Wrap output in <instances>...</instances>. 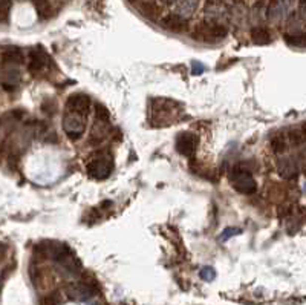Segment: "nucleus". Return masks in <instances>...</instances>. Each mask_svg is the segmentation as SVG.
<instances>
[{
	"mask_svg": "<svg viewBox=\"0 0 306 305\" xmlns=\"http://www.w3.org/2000/svg\"><path fill=\"white\" fill-rule=\"evenodd\" d=\"M178 114V106H175V101L158 98L152 103V115L150 121L153 126H167L172 121H175V117Z\"/></svg>",
	"mask_w": 306,
	"mask_h": 305,
	"instance_id": "1",
	"label": "nucleus"
},
{
	"mask_svg": "<svg viewBox=\"0 0 306 305\" xmlns=\"http://www.w3.org/2000/svg\"><path fill=\"white\" fill-rule=\"evenodd\" d=\"M86 118L87 115L80 114L77 111H72L64 107V115H63V131L66 137L72 141L80 140L84 132H86Z\"/></svg>",
	"mask_w": 306,
	"mask_h": 305,
	"instance_id": "2",
	"label": "nucleus"
},
{
	"mask_svg": "<svg viewBox=\"0 0 306 305\" xmlns=\"http://www.w3.org/2000/svg\"><path fill=\"white\" fill-rule=\"evenodd\" d=\"M227 32L228 29L225 25L211 20V22H202L199 25H196L191 37L197 42H216L224 39Z\"/></svg>",
	"mask_w": 306,
	"mask_h": 305,
	"instance_id": "3",
	"label": "nucleus"
},
{
	"mask_svg": "<svg viewBox=\"0 0 306 305\" xmlns=\"http://www.w3.org/2000/svg\"><path fill=\"white\" fill-rule=\"evenodd\" d=\"M230 183L233 187H235V190H238L239 193L249 195V193L256 192V181H254L253 175L242 166L233 167V170L230 173Z\"/></svg>",
	"mask_w": 306,
	"mask_h": 305,
	"instance_id": "4",
	"label": "nucleus"
},
{
	"mask_svg": "<svg viewBox=\"0 0 306 305\" xmlns=\"http://www.w3.org/2000/svg\"><path fill=\"white\" fill-rule=\"evenodd\" d=\"M112 166L114 163H112L111 155L107 152H101V153H95L91 159H89L86 169H87L89 176H92L95 179H104L111 175Z\"/></svg>",
	"mask_w": 306,
	"mask_h": 305,
	"instance_id": "5",
	"label": "nucleus"
},
{
	"mask_svg": "<svg viewBox=\"0 0 306 305\" xmlns=\"http://www.w3.org/2000/svg\"><path fill=\"white\" fill-rule=\"evenodd\" d=\"M48 66V56L42 48H34L28 54V69L31 74H40Z\"/></svg>",
	"mask_w": 306,
	"mask_h": 305,
	"instance_id": "6",
	"label": "nucleus"
},
{
	"mask_svg": "<svg viewBox=\"0 0 306 305\" xmlns=\"http://www.w3.org/2000/svg\"><path fill=\"white\" fill-rule=\"evenodd\" d=\"M159 25L167 31L176 32V34H184L188 31V20L178 14H169L164 15L163 19H159Z\"/></svg>",
	"mask_w": 306,
	"mask_h": 305,
	"instance_id": "7",
	"label": "nucleus"
},
{
	"mask_svg": "<svg viewBox=\"0 0 306 305\" xmlns=\"http://www.w3.org/2000/svg\"><path fill=\"white\" fill-rule=\"evenodd\" d=\"M197 148V137L190 132H183L176 137V151L184 155V156H191L194 155Z\"/></svg>",
	"mask_w": 306,
	"mask_h": 305,
	"instance_id": "8",
	"label": "nucleus"
},
{
	"mask_svg": "<svg viewBox=\"0 0 306 305\" xmlns=\"http://www.w3.org/2000/svg\"><path fill=\"white\" fill-rule=\"evenodd\" d=\"M297 161L290 156V155H280L279 159H277V170L280 173L282 178H286V179H293L299 175V169H297Z\"/></svg>",
	"mask_w": 306,
	"mask_h": 305,
	"instance_id": "9",
	"label": "nucleus"
},
{
	"mask_svg": "<svg viewBox=\"0 0 306 305\" xmlns=\"http://www.w3.org/2000/svg\"><path fill=\"white\" fill-rule=\"evenodd\" d=\"M66 107L67 109H72V111H77L80 114L89 115V109H91V98L83 92L72 94V95H69V98L66 101Z\"/></svg>",
	"mask_w": 306,
	"mask_h": 305,
	"instance_id": "10",
	"label": "nucleus"
},
{
	"mask_svg": "<svg viewBox=\"0 0 306 305\" xmlns=\"http://www.w3.org/2000/svg\"><path fill=\"white\" fill-rule=\"evenodd\" d=\"M138 9L144 17H146V19H149L152 22H156L161 19V8L155 2H142Z\"/></svg>",
	"mask_w": 306,
	"mask_h": 305,
	"instance_id": "11",
	"label": "nucleus"
},
{
	"mask_svg": "<svg viewBox=\"0 0 306 305\" xmlns=\"http://www.w3.org/2000/svg\"><path fill=\"white\" fill-rule=\"evenodd\" d=\"M197 2H199V0H178L176 14L184 17V19H187V17H190L196 11Z\"/></svg>",
	"mask_w": 306,
	"mask_h": 305,
	"instance_id": "12",
	"label": "nucleus"
},
{
	"mask_svg": "<svg viewBox=\"0 0 306 305\" xmlns=\"http://www.w3.org/2000/svg\"><path fill=\"white\" fill-rule=\"evenodd\" d=\"M251 40H253V43L256 45H268L269 42H271V34H269V31L263 26H256L251 29Z\"/></svg>",
	"mask_w": 306,
	"mask_h": 305,
	"instance_id": "13",
	"label": "nucleus"
},
{
	"mask_svg": "<svg viewBox=\"0 0 306 305\" xmlns=\"http://www.w3.org/2000/svg\"><path fill=\"white\" fill-rule=\"evenodd\" d=\"M34 6L37 11V15L42 20H48L52 15V6L48 0H34Z\"/></svg>",
	"mask_w": 306,
	"mask_h": 305,
	"instance_id": "14",
	"label": "nucleus"
},
{
	"mask_svg": "<svg viewBox=\"0 0 306 305\" xmlns=\"http://www.w3.org/2000/svg\"><path fill=\"white\" fill-rule=\"evenodd\" d=\"M61 302V296L59 292H52L40 299V305H59Z\"/></svg>",
	"mask_w": 306,
	"mask_h": 305,
	"instance_id": "15",
	"label": "nucleus"
},
{
	"mask_svg": "<svg viewBox=\"0 0 306 305\" xmlns=\"http://www.w3.org/2000/svg\"><path fill=\"white\" fill-rule=\"evenodd\" d=\"M11 11V0H0V22H8Z\"/></svg>",
	"mask_w": 306,
	"mask_h": 305,
	"instance_id": "16",
	"label": "nucleus"
},
{
	"mask_svg": "<svg viewBox=\"0 0 306 305\" xmlns=\"http://www.w3.org/2000/svg\"><path fill=\"white\" fill-rule=\"evenodd\" d=\"M95 112H97V120L109 123L111 114H109V111H107L103 104H100V103H97V104H95Z\"/></svg>",
	"mask_w": 306,
	"mask_h": 305,
	"instance_id": "17",
	"label": "nucleus"
},
{
	"mask_svg": "<svg viewBox=\"0 0 306 305\" xmlns=\"http://www.w3.org/2000/svg\"><path fill=\"white\" fill-rule=\"evenodd\" d=\"M286 42L293 45V46H303L305 45V37H303V34H286Z\"/></svg>",
	"mask_w": 306,
	"mask_h": 305,
	"instance_id": "18",
	"label": "nucleus"
},
{
	"mask_svg": "<svg viewBox=\"0 0 306 305\" xmlns=\"http://www.w3.org/2000/svg\"><path fill=\"white\" fill-rule=\"evenodd\" d=\"M273 151L276 152V153H283L285 152V149H286V143H285V138L283 137H276L274 140H273Z\"/></svg>",
	"mask_w": 306,
	"mask_h": 305,
	"instance_id": "19",
	"label": "nucleus"
},
{
	"mask_svg": "<svg viewBox=\"0 0 306 305\" xmlns=\"http://www.w3.org/2000/svg\"><path fill=\"white\" fill-rule=\"evenodd\" d=\"M214 276H216V272L211 267H204L201 270V278L205 281H211V279H214Z\"/></svg>",
	"mask_w": 306,
	"mask_h": 305,
	"instance_id": "20",
	"label": "nucleus"
},
{
	"mask_svg": "<svg viewBox=\"0 0 306 305\" xmlns=\"http://www.w3.org/2000/svg\"><path fill=\"white\" fill-rule=\"evenodd\" d=\"M236 233H239V230H235V229H227V230L224 231V235L221 236V239H227V238H230V236H233V235H236Z\"/></svg>",
	"mask_w": 306,
	"mask_h": 305,
	"instance_id": "21",
	"label": "nucleus"
},
{
	"mask_svg": "<svg viewBox=\"0 0 306 305\" xmlns=\"http://www.w3.org/2000/svg\"><path fill=\"white\" fill-rule=\"evenodd\" d=\"M204 73V66L201 65V63H193V74L196 76V74H202Z\"/></svg>",
	"mask_w": 306,
	"mask_h": 305,
	"instance_id": "22",
	"label": "nucleus"
},
{
	"mask_svg": "<svg viewBox=\"0 0 306 305\" xmlns=\"http://www.w3.org/2000/svg\"><path fill=\"white\" fill-rule=\"evenodd\" d=\"M161 2L166 3V5H173V3H176V2H178V0H161Z\"/></svg>",
	"mask_w": 306,
	"mask_h": 305,
	"instance_id": "23",
	"label": "nucleus"
},
{
	"mask_svg": "<svg viewBox=\"0 0 306 305\" xmlns=\"http://www.w3.org/2000/svg\"><path fill=\"white\" fill-rule=\"evenodd\" d=\"M129 2H130V3H136V2H138V0H129Z\"/></svg>",
	"mask_w": 306,
	"mask_h": 305,
	"instance_id": "24",
	"label": "nucleus"
}]
</instances>
